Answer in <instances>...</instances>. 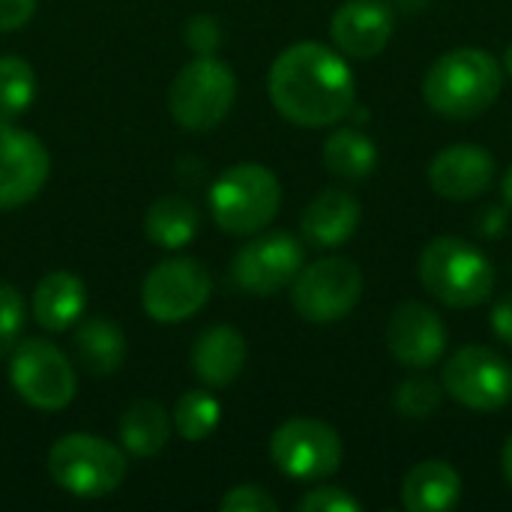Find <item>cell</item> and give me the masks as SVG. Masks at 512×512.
Here are the masks:
<instances>
[{
  "label": "cell",
  "mask_w": 512,
  "mask_h": 512,
  "mask_svg": "<svg viewBox=\"0 0 512 512\" xmlns=\"http://www.w3.org/2000/svg\"><path fill=\"white\" fill-rule=\"evenodd\" d=\"M267 93L285 120L321 129L336 126L351 114L357 84L342 51L321 42H297L273 60Z\"/></svg>",
  "instance_id": "cell-1"
},
{
  "label": "cell",
  "mask_w": 512,
  "mask_h": 512,
  "mask_svg": "<svg viewBox=\"0 0 512 512\" xmlns=\"http://www.w3.org/2000/svg\"><path fill=\"white\" fill-rule=\"evenodd\" d=\"M192 372L207 387H228L246 366V339L234 327H207L192 345Z\"/></svg>",
  "instance_id": "cell-18"
},
{
  "label": "cell",
  "mask_w": 512,
  "mask_h": 512,
  "mask_svg": "<svg viewBox=\"0 0 512 512\" xmlns=\"http://www.w3.org/2000/svg\"><path fill=\"white\" fill-rule=\"evenodd\" d=\"M501 468H504V477H507V483H510V489H512V435H510V438H507V444H504Z\"/></svg>",
  "instance_id": "cell-34"
},
{
  "label": "cell",
  "mask_w": 512,
  "mask_h": 512,
  "mask_svg": "<svg viewBox=\"0 0 512 512\" xmlns=\"http://www.w3.org/2000/svg\"><path fill=\"white\" fill-rule=\"evenodd\" d=\"M36 12V0H0V33L24 27Z\"/></svg>",
  "instance_id": "cell-32"
},
{
  "label": "cell",
  "mask_w": 512,
  "mask_h": 512,
  "mask_svg": "<svg viewBox=\"0 0 512 512\" xmlns=\"http://www.w3.org/2000/svg\"><path fill=\"white\" fill-rule=\"evenodd\" d=\"M324 165L345 183H363L378 168V147L360 129H333L324 141Z\"/></svg>",
  "instance_id": "cell-21"
},
{
  "label": "cell",
  "mask_w": 512,
  "mask_h": 512,
  "mask_svg": "<svg viewBox=\"0 0 512 512\" xmlns=\"http://www.w3.org/2000/svg\"><path fill=\"white\" fill-rule=\"evenodd\" d=\"M444 402V384L426 378V375H414L408 381H402L393 393V405L405 420H429Z\"/></svg>",
  "instance_id": "cell-27"
},
{
  "label": "cell",
  "mask_w": 512,
  "mask_h": 512,
  "mask_svg": "<svg viewBox=\"0 0 512 512\" xmlns=\"http://www.w3.org/2000/svg\"><path fill=\"white\" fill-rule=\"evenodd\" d=\"M282 207L279 177L255 162L222 171L210 189V213L225 234L249 237L264 231Z\"/></svg>",
  "instance_id": "cell-4"
},
{
  "label": "cell",
  "mask_w": 512,
  "mask_h": 512,
  "mask_svg": "<svg viewBox=\"0 0 512 512\" xmlns=\"http://www.w3.org/2000/svg\"><path fill=\"white\" fill-rule=\"evenodd\" d=\"M36 96V75L33 66L18 54L0 57V120H12L30 108Z\"/></svg>",
  "instance_id": "cell-25"
},
{
  "label": "cell",
  "mask_w": 512,
  "mask_h": 512,
  "mask_svg": "<svg viewBox=\"0 0 512 512\" xmlns=\"http://www.w3.org/2000/svg\"><path fill=\"white\" fill-rule=\"evenodd\" d=\"M387 351L405 369H432L447 351V324L420 300H405L387 324Z\"/></svg>",
  "instance_id": "cell-14"
},
{
  "label": "cell",
  "mask_w": 512,
  "mask_h": 512,
  "mask_svg": "<svg viewBox=\"0 0 512 512\" xmlns=\"http://www.w3.org/2000/svg\"><path fill=\"white\" fill-rule=\"evenodd\" d=\"M87 303L84 282L69 270H54L42 276L33 291V318L48 333H63L78 324Z\"/></svg>",
  "instance_id": "cell-20"
},
{
  "label": "cell",
  "mask_w": 512,
  "mask_h": 512,
  "mask_svg": "<svg viewBox=\"0 0 512 512\" xmlns=\"http://www.w3.org/2000/svg\"><path fill=\"white\" fill-rule=\"evenodd\" d=\"M237 99V78L228 63L213 54L189 60L168 90V108L174 120L189 132H207L219 126Z\"/></svg>",
  "instance_id": "cell-6"
},
{
  "label": "cell",
  "mask_w": 512,
  "mask_h": 512,
  "mask_svg": "<svg viewBox=\"0 0 512 512\" xmlns=\"http://www.w3.org/2000/svg\"><path fill=\"white\" fill-rule=\"evenodd\" d=\"M27 321V306L18 288L0 282V351H9L21 342Z\"/></svg>",
  "instance_id": "cell-28"
},
{
  "label": "cell",
  "mask_w": 512,
  "mask_h": 512,
  "mask_svg": "<svg viewBox=\"0 0 512 512\" xmlns=\"http://www.w3.org/2000/svg\"><path fill=\"white\" fill-rule=\"evenodd\" d=\"M342 438L315 417H291L270 438L273 465L291 480H327L342 468Z\"/></svg>",
  "instance_id": "cell-8"
},
{
  "label": "cell",
  "mask_w": 512,
  "mask_h": 512,
  "mask_svg": "<svg viewBox=\"0 0 512 512\" xmlns=\"http://www.w3.org/2000/svg\"><path fill=\"white\" fill-rule=\"evenodd\" d=\"M117 429H120L123 450H129L138 459H150V456L162 453L168 438H171V423H168L165 408L159 402H150V399L132 402L123 411Z\"/></svg>",
  "instance_id": "cell-23"
},
{
  "label": "cell",
  "mask_w": 512,
  "mask_h": 512,
  "mask_svg": "<svg viewBox=\"0 0 512 512\" xmlns=\"http://www.w3.org/2000/svg\"><path fill=\"white\" fill-rule=\"evenodd\" d=\"M75 348H78L84 369H90L93 375H114L126 357V336L111 318L93 315L78 324Z\"/></svg>",
  "instance_id": "cell-24"
},
{
  "label": "cell",
  "mask_w": 512,
  "mask_h": 512,
  "mask_svg": "<svg viewBox=\"0 0 512 512\" xmlns=\"http://www.w3.org/2000/svg\"><path fill=\"white\" fill-rule=\"evenodd\" d=\"M504 90V66L483 48H453L441 54L426 78V105L450 120H471L486 114Z\"/></svg>",
  "instance_id": "cell-2"
},
{
  "label": "cell",
  "mask_w": 512,
  "mask_h": 512,
  "mask_svg": "<svg viewBox=\"0 0 512 512\" xmlns=\"http://www.w3.org/2000/svg\"><path fill=\"white\" fill-rule=\"evenodd\" d=\"M300 270H303L300 240L285 231H273L255 237L234 255L231 279L255 297H270L288 288Z\"/></svg>",
  "instance_id": "cell-12"
},
{
  "label": "cell",
  "mask_w": 512,
  "mask_h": 512,
  "mask_svg": "<svg viewBox=\"0 0 512 512\" xmlns=\"http://www.w3.org/2000/svg\"><path fill=\"white\" fill-rule=\"evenodd\" d=\"M501 192H504V201L512 207V165L507 168V174H504V180H501Z\"/></svg>",
  "instance_id": "cell-35"
},
{
  "label": "cell",
  "mask_w": 512,
  "mask_h": 512,
  "mask_svg": "<svg viewBox=\"0 0 512 512\" xmlns=\"http://www.w3.org/2000/svg\"><path fill=\"white\" fill-rule=\"evenodd\" d=\"M423 288L450 309L483 306L495 291V264L462 237H435L417 261Z\"/></svg>",
  "instance_id": "cell-3"
},
{
  "label": "cell",
  "mask_w": 512,
  "mask_h": 512,
  "mask_svg": "<svg viewBox=\"0 0 512 512\" xmlns=\"http://www.w3.org/2000/svg\"><path fill=\"white\" fill-rule=\"evenodd\" d=\"M396 30L393 9L384 0H348L330 21V36L345 57L372 60L378 57Z\"/></svg>",
  "instance_id": "cell-15"
},
{
  "label": "cell",
  "mask_w": 512,
  "mask_h": 512,
  "mask_svg": "<svg viewBox=\"0 0 512 512\" xmlns=\"http://www.w3.org/2000/svg\"><path fill=\"white\" fill-rule=\"evenodd\" d=\"M363 297V273L351 258L330 255L297 273L291 303L309 324H336L354 312Z\"/></svg>",
  "instance_id": "cell-7"
},
{
  "label": "cell",
  "mask_w": 512,
  "mask_h": 512,
  "mask_svg": "<svg viewBox=\"0 0 512 512\" xmlns=\"http://www.w3.org/2000/svg\"><path fill=\"white\" fill-rule=\"evenodd\" d=\"M429 183L447 201H474L495 183V156L480 144H450L432 159Z\"/></svg>",
  "instance_id": "cell-16"
},
{
  "label": "cell",
  "mask_w": 512,
  "mask_h": 512,
  "mask_svg": "<svg viewBox=\"0 0 512 512\" xmlns=\"http://www.w3.org/2000/svg\"><path fill=\"white\" fill-rule=\"evenodd\" d=\"M198 225L201 213L183 195H162L144 213V231L162 249H183L198 234Z\"/></svg>",
  "instance_id": "cell-22"
},
{
  "label": "cell",
  "mask_w": 512,
  "mask_h": 512,
  "mask_svg": "<svg viewBox=\"0 0 512 512\" xmlns=\"http://www.w3.org/2000/svg\"><path fill=\"white\" fill-rule=\"evenodd\" d=\"M219 510L222 512H276L279 510V501L255 486V483H243V486H234L222 501H219Z\"/></svg>",
  "instance_id": "cell-30"
},
{
  "label": "cell",
  "mask_w": 512,
  "mask_h": 512,
  "mask_svg": "<svg viewBox=\"0 0 512 512\" xmlns=\"http://www.w3.org/2000/svg\"><path fill=\"white\" fill-rule=\"evenodd\" d=\"M360 216L363 213H360V204H357L354 195H348L342 189H324L303 210L300 231L312 246L336 249V246L348 243L357 234Z\"/></svg>",
  "instance_id": "cell-17"
},
{
  "label": "cell",
  "mask_w": 512,
  "mask_h": 512,
  "mask_svg": "<svg viewBox=\"0 0 512 512\" xmlns=\"http://www.w3.org/2000/svg\"><path fill=\"white\" fill-rule=\"evenodd\" d=\"M504 72L512 78V42L507 45V51H504Z\"/></svg>",
  "instance_id": "cell-36"
},
{
  "label": "cell",
  "mask_w": 512,
  "mask_h": 512,
  "mask_svg": "<svg viewBox=\"0 0 512 512\" xmlns=\"http://www.w3.org/2000/svg\"><path fill=\"white\" fill-rule=\"evenodd\" d=\"M48 474L63 492L75 498H105L120 489L126 477V459L111 441L72 432L54 441L48 450Z\"/></svg>",
  "instance_id": "cell-5"
},
{
  "label": "cell",
  "mask_w": 512,
  "mask_h": 512,
  "mask_svg": "<svg viewBox=\"0 0 512 512\" xmlns=\"http://www.w3.org/2000/svg\"><path fill=\"white\" fill-rule=\"evenodd\" d=\"M300 512H360L363 504L339 486H318L312 492H306L297 504Z\"/></svg>",
  "instance_id": "cell-29"
},
{
  "label": "cell",
  "mask_w": 512,
  "mask_h": 512,
  "mask_svg": "<svg viewBox=\"0 0 512 512\" xmlns=\"http://www.w3.org/2000/svg\"><path fill=\"white\" fill-rule=\"evenodd\" d=\"M186 45L195 54H216L222 45V30L213 15H192L186 24Z\"/></svg>",
  "instance_id": "cell-31"
},
{
  "label": "cell",
  "mask_w": 512,
  "mask_h": 512,
  "mask_svg": "<svg viewBox=\"0 0 512 512\" xmlns=\"http://www.w3.org/2000/svg\"><path fill=\"white\" fill-rule=\"evenodd\" d=\"M9 378L15 393L39 411L66 408L75 399L78 387L69 357L45 339H27L15 345Z\"/></svg>",
  "instance_id": "cell-10"
},
{
  "label": "cell",
  "mask_w": 512,
  "mask_h": 512,
  "mask_svg": "<svg viewBox=\"0 0 512 512\" xmlns=\"http://www.w3.org/2000/svg\"><path fill=\"white\" fill-rule=\"evenodd\" d=\"M51 171L45 144L9 123H0V210L30 204Z\"/></svg>",
  "instance_id": "cell-13"
},
{
  "label": "cell",
  "mask_w": 512,
  "mask_h": 512,
  "mask_svg": "<svg viewBox=\"0 0 512 512\" xmlns=\"http://www.w3.org/2000/svg\"><path fill=\"white\" fill-rule=\"evenodd\" d=\"M444 393L468 411L492 414L512 402V366L486 345H465L444 363Z\"/></svg>",
  "instance_id": "cell-9"
},
{
  "label": "cell",
  "mask_w": 512,
  "mask_h": 512,
  "mask_svg": "<svg viewBox=\"0 0 512 512\" xmlns=\"http://www.w3.org/2000/svg\"><path fill=\"white\" fill-rule=\"evenodd\" d=\"M213 291L210 270L195 258L156 264L141 285V306L156 324H180L204 309Z\"/></svg>",
  "instance_id": "cell-11"
},
{
  "label": "cell",
  "mask_w": 512,
  "mask_h": 512,
  "mask_svg": "<svg viewBox=\"0 0 512 512\" xmlns=\"http://www.w3.org/2000/svg\"><path fill=\"white\" fill-rule=\"evenodd\" d=\"M489 324H492L495 336H498L504 345H510L512 348V294H504V297L495 300L492 315H489Z\"/></svg>",
  "instance_id": "cell-33"
},
{
  "label": "cell",
  "mask_w": 512,
  "mask_h": 512,
  "mask_svg": "<svg viewBox=\"0 0 512 512\" xmlns=\"http://www.w3.org/2000/svg\"><path fill=\"white\" fill-rule=\"evenodd\" d=\"M462 501V477L444 459L414 465L402 483V504L408 512H447Z\"/></svg>",
  "instance_id": "cell-19"
},
{
  "label": "cell",
  "mask_w": 512,
  "mask_h": 512,
  "mask_svg": "<svg viewBox=\"0 0 512 512\" xmlns=\"http://www.w3.org/2000/svg\"><path fill=\"white\" fill-rule=\"evenodd\" d=\"M219 417H222V405L207 390L183 393L177 399V408H174V426L192 444L210 438L216 432V426H219Z\"/></svg>",
  "instance_id": "cell-26"
}]
</instances>
